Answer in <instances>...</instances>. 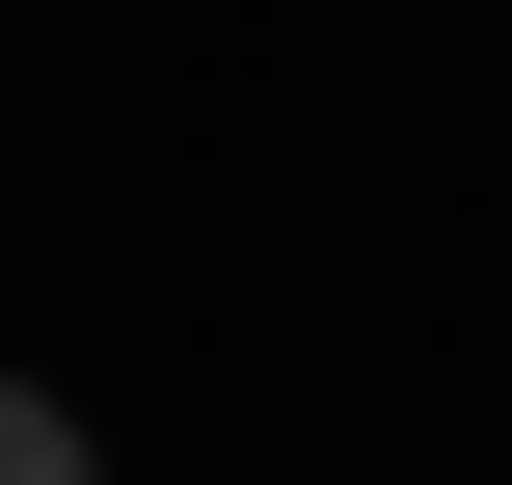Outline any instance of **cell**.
Instances as JSON below:
<instances>
[{
	"label": "cell",
	"mask_w": 512,
	"mask_h": 485,
	"mask_svg": "<svg viewBox=\"0 0 512 485\" xmlns=\"http://www.w3.org/2000/svg\"><path fill=\"white\" fill-rule=\"evenodd\" d=\"M0 485H81V405H27V378H0Z\"/></svg>",
	"instance_id": "obj_1"
}]
</instances>
